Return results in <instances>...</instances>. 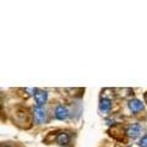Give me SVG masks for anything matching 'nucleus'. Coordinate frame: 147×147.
Returning a JSON list of instances; mask_svg holds the SVG:
<instances>
[{
    "mask_svg": "<svg viewBox=\"0 0 147 147\" xmlns=\"http://www.w3.org/2000/svg\"><path fill=\"white\" fill-rule=\"evenodd\" d=\"M33 118L37 124H43L45 121V119H47L45 109L43 107H38V105L33 107Z\"/></svg>",
    "mask_w": 147,
    "mask_h": 147,
    "instance_id": "obj_1",
    "label": "nucleus"
},
{
    "mask_svg": "<svg viewBox=\"0 0 147 147\" xmlns=\"http://www.w3.org/2000/svg\"><path fill=\"white\" fill-rule=\"evenodd\" d=\"M34 100H36V103L38 107H43V105L45 104V102H47V97H48V94H47V92L45 91H42V90H38V88H36L34 91Z\"/></svg>",
    "mask_w": 147,
    "mask_h": 147,
    "instance_id": "obj_2",
    "label": "nucleus"
},
{
    "mask_svg": "<svg viewBox=\"0 0 147 147\" xmlns=\"http://www.w3.org/2000/svg\"><path fill=\"white\" fill-rule=\"evenodd\" d=\"M125 132H126V135L129 137L136 139V137L140 136V134H141V126L139 125V124H130V125L126 126Z\"/></svg>",
    "mask_w": 147,
    "mask_h": 147,
    "instance_id": "obj_3",
    "label": "nucleus"
},
{
    "mask_svg": "<svg viewBox=\"0 0 147 147\" xmlns=\"http://www.w3.org/2000/svg\"><path fill=\"white\" fill-rule=\"evenodd\" d=\"M54 117L58 119V120H65V119L69 117V110L66 107L59 104L57 105V108L54 110Z\"/></svg>",
    "mask_w": 147,
    "mask_h": 147,
    "instance_id": "obj_4",
    "label": "nucleus"
},
{
    "mask_svg": "<svg viewBox=\"0 0 147 147\" xmlns=\"http://www.w3.org/2000/svg\"><path fill=\"white\" fill-rule=\"evenodd\" d=\"M127 107H129V109H130L132 113H139V112H141V110L144 109V103H142L141 100L134 98V99L129 100Z\"/></svg>",
    "mask_w": 147,
    "mask_h": 147,
    "instance_id": "obj_5",
    "label": "nucleus"
},
{
    "mask_svg": "<svg viewBox=\"0 0 147 147\" xmlns=\"http://www.w3.org/2000/svg\"><path fill=\"white\" fill-rule=\"evenodd\" d=\"M110 108H112V103H110V100L108 98H102L99 102V110L102 113H108Z\"/></svg>",
    "mask_w": 147,
    "mask_h": 147,
    "instance_id": "obj_6",
    "label": "nucleus"
},
{
    "mask_svg": "<svg viewBox=\"0 0 147 147\" xmlns=\"http://www.w3.org/2000/svg\"><path fill=\"white\" fill-rule=\"evenodd\" d=\"M57 142L59 145H67L70 142V136L67 132H59L57 136Z\"/></svg>",
    "mask_w": 147,
    "mask_h": 147,
    "instance_id": "obj_7",
    "label": "nucleus"
},
{
    "mask_svg": "<svg viewBox=\"0 0 147 147\" xmlns=\"http://www.w3.org/2000/svg\"><path fill=\"white\" fill-rule=\"evenodd\" d=\"M140 145H141V147H147V136L142 137V139H141V142H140Z\"/></svg>",
    "mask_w": 147,
    "mask_h": 147,
    "instance_id": "obj_8",
    "label": "nucleus"
},
{
    "mask_svg": "<svg viewBox=\"0 0 147 147\" xmlns=\"http://www.w3.org/2000/svg\"><path fill=\"white\" fill-rule=\"evenodd\" d=\"M145 98H146V100H147V93H146V96H145Z\"/></svg>",
    "mask_w": 147,
    "mask_h": 147,
    "instance_id": "obj_9",
    "label": "nucleus"
},
{
    "mask_svg": "<svg viewBox=\"0 0 147 147\" xmlns=\"http://www.w3.org/2000/svg\"><path fill=\"white\" fill-rule=\"evenodd\" d=\"M5 147H10V146H5Z\"/></svg>",
    "mask_w": 147,
    "mask_h": 147,
    "instance_id": "obj_10",
    "label": "nucleus"
}]
</instances>
